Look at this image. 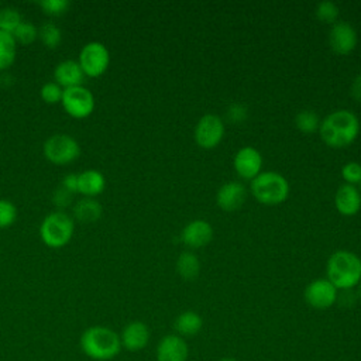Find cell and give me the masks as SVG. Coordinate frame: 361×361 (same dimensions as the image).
<instances>
[{
  "instance_id": "obj_1",
  "label": "cell",
  "mask_w": 361,
  "mask_h": 361,
  "mask_svg": "<svg viewBox=\"0 0 361 361\" xmlns=\"http://www.w3.org/2000/svg\"><path fill=\"white\" fill-rule=\"evenodd\" d=\"M322 140L333 148L350 145L360 133V120L351 110L340 109L329 113L319 127Z\"/></svg>"
},
{
  "instance_id": "obj_2",
  "label": "cell",
  "mask_w": 361,
  "mask_h": 361,
  "mask_svg": "<svg viewBox=\"0 0 361 361\" xmlns=\"http://www.w3.org/2000/svg\"><path fill=\"white\" fill-rule=\"evenodd\" d=\"M82 353L94 361H110L120 353L121 341L118 333L106 326H90L79 338Z\"/></svg>"
},
{
  "instance_id": "obj_3",
  "label": "cell",
  "mask_w": 361,
  "mask_h": 361,
  "mask_svg": "<svg viewBox=\"0 0 361 361\" xmlns=\"http://www.w3.org/2000/svg\"><path fill=\"white\" fill-rule=\"evenodd\" d=\"M327 279L337 289H351L361 282V258L347 250L333 252L326 264Z\"/></svg>"
},
{
  "instance_id": "obj_4",
  "label": "cell",
  "mask_w": 361,
  "mask_h": 361,
  "mask_svg": "<svg viewBox=\"0 0 361 361\" xmlns=\"http://www.w3.org/2000/svg\"><path fill=\"white\" fill-rule=\"evenodd\" d=\"M251 193L267 206H275L289 196V183L286 178L275 171H265L251 180Z\"/></svg>"
},
{
  "instance_id": "obj_5",
  "label": "cell",
  "mask_w": 361,
  "mask_h": 361,
  "mask_svg": "<svg viewBox=\"0 0 361 361\" xmlns=\"http://www.w3.org/2000/svg\"><path fill=\"white\" fill-rule=\"evenodd\" d=\"M75 224L71 216L62 210L52 212L44 217L39 226V237L42 243L51 248L66 245L73 235Z\"/></svg>"
},
{
  "instance_id": "obj_6",
  "label": "cell",
  "mask_w": 361,
  "mask_h": 361,
  "mask_svg": "<svg viewBox=\"0 0 361 361\" xmlns=\"http://www.w3.org/2000/svg\"><path fill=\"white\" fill-rule=\"evenodd\" d=\"M44 157L55 165H66L80 155L79 142L68 134H54L42 145Z\"/></svg>"
},
{
  "instance_id": "obj_7",
  "label": "cell",
  "mask_w": 361,
  "mask_h": 361,
  "mask_svg": "<svg viewBox=\"0 0 361 361\" xmlns=\"http://www.w3.org/2000/svg\"><path fill=\"white\" fill-rule=\"evenodd\" d=\"M78 62L85 76L97 78L107 71L110 65V52L103 42L90 41L82 47Z\"/></svg>"
},
{
  "instance_id": "obj_8",
  "label": "cell",
  "mask_w": 361,
  "mask_h": 361,
  "mask_svg": "<svg viewBox=\"0 0 361 361\" xmlns=\"http://www.w3.org/2000/svg\"><path fill=\"white\" fill-rule=\"evenodd\" d=\"M61 104L71 117L80 120L89 117L93 113L94 96L83 85L66 87L63 89Z\"/></svg>"
},
{
  "instance_id": "obj_9",
  "label": "cell",
  "mask_w": 361,
  "mask_h": 361,
  "mask_svg": "<svg viewBox=\"0 0 361 361\" xmlns=\"http://www.w3.org/2000/svg\"><path fill=\"white\" fill-rule=\"evenodd\" d=\"M195 141L204 149H212L220 144L224 137V124L217 114H203L195 127Z\"/></svg>"
},
{
  "instance_id": "obj_10",
  "label": "cell",
  "mask_w": 361,
  "mask_h": 361,
  "mask_svg": "<svg viewBox=\"0 0 361 361\" xmlns=\"http://www.w3.org/2000/svg\"><path fill=\"white\" fill-rule=\"evenodd\" d=\"M303 295L310 307L324 310L337 302L338 289L327 278H317L307 283Z\"/></svg>"
},
{
  "instance_id": "obj_11",
  "label": "cell",
  "mask_w": 361,
  "mask_h": 361,
  "mask_svg": "<svg viewBox=\"0 0 361 361\" xmlns=\"http://www.w3.org/2000/svg\"><path fill=\"white\" fill-rule=\"evenodd\" d=\"M357 31L348 21H336L329 32L330 48L340 55H347L357 47Z\"/></svg>"
},
{
  "instance_id": "obj_12",
  "label": "cell",
  "mask_w": 361,
  "mask_h": 361,
  "mask_svg": "<svg viewBox=\"0 0 361 361\" xmlns=\"http://www.w3.org/2000/svg\"><path fill=\"white\" fill-rule=\"evenodd\" d=\"M233 165L235 172L244 179H254L261 173L262 168V155L254 147H243L240 148L233 159Z\"/></svg>"
},
{
  "instance_id": "obj_13",
  "label": "cell",
  "mask_w": 361,
  "mask_h": 361,
  "mask_svg": "<svg viewBox=\"0 0 361 361\" xmlns=\"http://www.w3.org/2000/svg\"><path fill=\"white\" fill-rule=\"evenodd\" d=\"M213 238V227L209 221L197 219L189 221L180 233V240L190 248H202Z\"/></svg>"
},
{
  "instance_id": "obj_14",
  "label": "cell",
  "mask_w": 361,
  "mask_h": 361,
  "mask_svg": "<svg viewBox=\"0 0 361 361\" xmlns=\"http://www.w3.org/2000/svg\"><path fill=\"white\" fill-rule=\"evenodd\" d=\"M118 336L121 347L128 351H140L145 348L149 341V329L144 322L134 320L126 324Z\"/></svg>"
},
{
  "instance_id": "obj_15",
  "label": "cell",
  "mask_w": 361,
  "mask_h": 361,
  "mask_svg": "<svg viewBox=\"0 0 361 361\" xmlns=\"http://www.w3.org/2000/svg\"><path fill=\"white\" fill-rule=\"evenodd\" d=\"M188 354L186 341L178 334L162 337L157 345V361H186Z\"/></svg>"
},
{
  "instance_id": "obj_16",
  "label": "cell",
  "mask_w": 361,
  "mask_h": 361,
  "mask_svg": "<svg viewBox=\"0 0 361 361\" xmlns=\"http://www.w3.org/2000/svg\"><path fill=\"white\" fill-rule=\"evenodd\" d=\"M247 199V189L240 182H227L216 193V203L226 212L240 209Z\"/></svg>"
},
{
  "instance_id": "obj_17",
  "label": "cell",
  "mask_w": 361,
  "mask_h": 361,
  "mask_svg": "<svg viewBox=\"0 0 361 361\" xmlns=\"http://www.w3.org/2000/svg\"><path fill=\"white\" fill-rule=\"evenodd\" d=\"M334 204L343 216H354L361 209V192L354 185L343 183L334 195Z\"/></svg>"
},
{
  "instance_id": "obj_18",
  "label": "cell",
  "mask_w": 361,
  "mask_h": 361,
  "mask_svg": "<svg viewBox=\"0 0 361 361\" xmlns=\"http://www.w3.org/2000/svg\"><path fill=\"white\" fill-rule=\"evenodd\" d=\"M85 73L75 59H65L59 62L54 69V82H56L62 89L80 86L83 83Z\"/></svg>"
},
{
  "instance_id": "obj_19",
  "label": "cell",
  "mask_w": 361,
  "mask_h": 361,
  "mask_svg": "<svg viewBox=\"0 0 361 361\" xmlns=\"http://www.w3.org/2000/svg\"><path fill=\"white\" fill-rule=\"evenodd\" d=\"M104 175L97 169H86L78 173V192L85 197H94L104 190Z\"/></svg>"
},
{
  "instance_id": "obj_20",
  "label": "cell",
  "mask_w": 361,
  "mask_h": 361,
  "mask_svg": "<svg viewBox=\"0 0 361 361\" xmlns=\"http://www.w3.org/2000/svg\"><path fill=\"white\" fill-rule=\"evenodd\" d=\"M203 320L200 314H197L193 310H185L182 312L173 322V327L180 337H190L197 334L202 330Z\"/></svg>"
},
{
  "instance_id": "obj_21",
  "label": "cell",
  "mask_w": 361,
  "mask_h": 361,
  "mask_svg": "<svg viewBox=\"0 0 361 361\" xmlns=\"http://www.w3.org/2000/svg\"><path fill=\"white\" fill-rule=\"evenodd\" d=\"M102 204L94 197H83L73 207V214L83 223H93L102 217Z\"/></svg>"
},
{
  "instance_id": "obj_22",
  "label": "cell",
  "mask_w": 361,
  "mask_h": 361,
  "mask_svg": "<svg viewBox=\"0 0 361 361\" xmlns=\"http://www.w3.org/2000/svg\"><path fill=\"white\" fill-rule=\"evenodd\" d=\"M176 271L183 279L192 281L200 272V261L193 252L183 251L176 259Z\"/></svg>"
},
{
  "instance_id": "obj_23",
  "label": "cell",
  "mask_w": 361,
  "mask_h": 361,
  "mask_svg": "<svg viewBox=\"0 0 361 361\" xmlns=\"http://www.w3.org/2000/svg\"><path fill=\"white\" fill-rule=\"evenodd\" d=\"M16 54L17 42L13 34L0 31V71H6L14 63Z\"/></svg>"
},
{
  "instance_id": "obj_24",
  "label": "cell",
  "mask_w": 361,
  "mask_h": 361,
  "mask_svg": "<svg viewBox=\"0 0 361 361\" xmlns=\"http://www.w3.org/2000/svg\"><path fill=\"white\" fill-rule=\"evenodd\" d=\"M38 38L42 42V45H45L49 49H54L58 48L62 41V31L56 24L48 21L38 28Z\"/></svg>"
},
{
  "instance_id": "obj_25",
  "label": "cell",
  "mask_w": 361,
  "mask_h": 361,
  "mask_svg": "<svg viewBox=\"0 0 361 361\" xmlns=\"http://www.w3.org/2000/svg\"><path fill=\"white\" fill-rule=\"evenodd\" d=\"M295 126L302 133H314L320 127V118L313 110H300L295 116Z\"/></svg>"
},
{
  "instance_id": "obj_26",
  "label": "cell",
  "mask_w": 361,
  "mask_h": 361,
  "mask_svg": "<svg viewBox=\"0 0 361 361\" xmlns=\"http://www.w3.org/2000/svg\"><path fill=\"white\" fill-rule=\"evenodd\" d=\"M21 23H23V17L17 8L14 7L0 8V31L13 34Z\"/></svg>"
},
{
  "instance_id": "obj_27",
  "label": "cell",
  "mask_w": 361,
  "mask_h": 361,
  "mask_svg": "<svg viewBox=\"0 0 361 361\" xmlns=\"http://www.w3.org/2000/svg\"><path fill=\"white\" fill-rule=\"evenodd\" d=\"M13 37L17 44L30 45L38 38V28L32 23L23 20V23L13 32Z\"/></svg>"
},
{
  "instance_id": "obj_28",
  "label": "cell",
  "mask_w": 361,
  "mask_h": 361,
  "mask_svg": "<svg viewBox=\"0 0 361 361\" xmlns=\"http://www.w3.org/2000/svg\"><path fill=\"white\" fill-rule=\"evenodd\" d=\"M316 17L317 20H320L322 23H326V24H334L337 21V17H338V7L336 3L330 1V0H324V1H320L317 3L316 6Z\"/></svg>"
},
{
  "instance_id": "obj_29",
  "label": "cell",
  "mask_w": 361,
  "mask_h": 361,
  "mask_svg": "<svg viewBox=\"0 0 361 361\" xmlns=\"http://www.w3.org/2000/svg\"><path fill=\"white\" fill-rule=\"evenodd\" d=\"M17 219V207L8 199H0V228H8Z\"/></svg>"
},
{
  "instance_id": "obj_30",
  "label": "cell",
  "mask_w": 361,
  "mask_h": 361,
  "mask_svg": "<svg viewBox=\"0 0 361 361\" xmlns=\"http://www.w3.org/2000/svg\"><path fill=\"white\" fill-rule=\"evenodd\" d=\"M63 89L56 82H47L39 89L41 99L48 104H55L62 100Z\"/></svg>"
},
{
  "instance_id": "obj_31",
  "label": "cell",
  "mask_w": 361,
  "mask_h": 361,
  "mask_svg": "<svg viewBox=\"0 0 361 361\" xmlns=\"http://www.w3.org/2000/svg\"><path fill=\"white\" fill-rule=\"evenodd\" d=\"M38 4L41 10L48 16H62L71 6L68 0H41Z\"/></svg>"
},
{
  "instance_id": "obj_32",
  "label": "cell",
  "mask_w": 361,
  "mask_h": 361,
  "mask_svg": "<svg viewBox=\"0 0 361 361\" xmlns=\"http://www.w3.org/2000/svg\"><path fill=\"white\" fill-rule=\"evenodd\" d=\"M341 176L344 178L345 183L350 185H360L361 182V164L355 162V161H350L347 164L343 165L341 168Z\"/></svg>"
},
{
  "instance_id": "obj_33",
  "label": "cell",
  "mask_w": 361,
  "mask_h": 361,
  "mask_svg": "<svg viewBox=\"0 0 361 361\" xmlns=\"http://www.w3.org/2000/svg\"><path fill=\"white\" fill-rule=\"evenodd\" d=\"M226 114H227L228 121H231V123H234V124H238V123L245 121V118H247V116H248V110H247L245 104L238 103V102H234V103H230V104H228Z\"/></svg>"
},
{
  "instance_id": "obj_34",
  "label": "cell",
  "mask_w": 361,
  "mask_h": 361,
  "mask_svg": "<svg viewBox=\"0 0 361 361\" xmlns=\"http://www.w3.org/2000/svg\"><path fill=\"white\" fill-rule=\"evenodd\" d=\"M72 195L69 190H66L65 188L59 186L58 189H55L54 195H52V200H54V204L55 206H59V207H65L71 203L72 200Z\"/></svg>"
},
{
  "instance_id": "obj_35",
  "label": "cell",
  "mask_w": 361,
  "mask_h": 361,
  "mask_svg": "<svg viewBox=\"0 0 361 361\" xmlns=\"http://www.w3.org/2000/svg\"><path fill=\"white\" fill-rule=\"evenodd\" d=\"M61 186L65 188L66 190H69L71 193L78 192V173H68V175H65L63 179H62Z\"/></svg>"
},
{
  "instance_id": "obj_36",
  "label": "cell",
  "mask_w": 361,
  "mask_h": 361,
  "mask_svg": "<svg viewBox=\"0 0 361 361\" xmlns=\"http://www.w3.org/2000/svg\"><path fill=\"white\" fill-rule=\"evenodd\" d=\"M350 92H351L353 99H355L357 102H361V72L353 79Z\"/></svg>"
},
{
  "instance_id": "obj_37",
  "label": "cell",
  "mask_w": 361,
  "mask_h": 361,
  "mask_svg": "<svg viewBox=\"0 0 361 361\" xmlns=\"http://www.w3.org/2000/svg\"><path fill=\"white\" fill-rule=\"evenodd\" d=\"M220 361H237V360H234V358H231V357H226V358H221Z\"/></svg>"
},
{
  "instance_id": "obj_38",
  "label": "cell",
  "mask_w": 361,
  "mask_h": 361,
  "mask_svg": "<svg viewBox=\"0 0 361 361\" xmlns=\"http://www.w3.org/2000/svg\"><path fill=\"white\" fill-rule=\"evenodd\" d=\"M358 296L361 298V282H360V288H358Z\"/></svg>"
},
{
  "instance_id": "obj_39",
  "label": "cell",
  "mask_w": 361,
  "mask_h": 361,
  "mask_svg": "<svg viewBox=\"0 0 361 361\" xmlns=\"http://www.w3.org/2000/svg\"><path fill=\"white\" fill-rule=\"evenodd\" d=\"M360 188H361V182H360Z\"/></svg>"
}]
</instances>
